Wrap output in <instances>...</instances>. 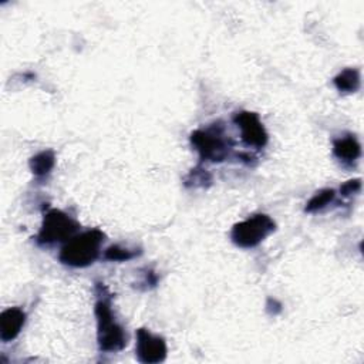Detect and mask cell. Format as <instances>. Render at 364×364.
<instances>
[{"mask_svg":"<svg viewBox=\"0 0 364 364\" xmlns=\"http://www.w3.org/2000/svg\"><path fill=\"white\" fill-rule=\"evenodd\" d=\"M191 144L199 154L200 161L223 162L233 146V141L225 134L223 125L216 122L205 129H195L191 134Z\"/></svg>","mask_w":364,"mask_h":364,"instance_id":"cell-3","label":"cell"},{"mask_svg":"<svg viewBox=\"0 0 364 364\" xmlns=\"http://www.w3.org/2000/svg\"><path fill=\"white\" fill-rule=\"evenodd\" d=\"M97 300L94 304V314L97 318V343L102 353H117L121 351L127 343L128 337L124 327L115 320L111 309V293L104 283H95Z\"/></svg>","mask_w":364,"mask_h":364,"instance_id":"cell-1","label":"cell"},{"mask_svg":"<svg viewBox=\"0 0 364 364\" xmlns=\"http://www.w3.org/2000/svg\"><path fill=\"white\" fill-rule=\"evenodd\" d=\"M105 235L100 229H90L68 239L58 253V260L70 267L81 269L92 264L98 256Z\"/></svg>","mask_w":364,"mask_h":364,"instance_id":"cell-2","label":"cell"},{"mask_svg":"<svg viewBox=\"0 0 364 364\" xmlns=\"http://www.w3.org/2000/svg\"><path fill=\"white\" fill-rule=\"evenodd\" d=\"M334 196H336V192H334V189H330V188H326V189H321V191L316 192L310 198V200L306 203L304 212L316 213V212L324 209L327 205H330L333 202Z\"/></svg>","mask_w":364,"mask_h":364,"instance_id":"cell-12","label":"cell"},{"mask_svg":"<svg viewBox=\"0 0 364 364\" xmlns=\"http://www.w3.org/2000/svg\"><path fill=\"white\" fill-rule=\"evenodd\" d=\"M361 189V179L360 178H355V179H350L347 182H344L341 186H340V193L341 196H351V195H355L357 192H360Z\"/></svg>","mask_w":364,"mask_h":364,"instance_id":"cell-15","label":"cell"},{"mask_svg":"<svg viewBox=\"0 0 364 364\" xmlns=\"http://www.w3.org/2000/svg\"><path fill=\"white\" fill-rule=\"evenodd\" d=\"M26 323V313L18 307H9L0 314V340L9 343L14 340Z\"/></svg>","mask_w":364,"mask_h":364,"instance_id":"cell-8","label":"cell"},{"mask_svg":"<svg viewBox=\"0 0 364 364\" xmlns=\"http://www.w3.org/2000/svg\"><path fill=\"white\" fill-rule=\"evenodd\" d=\"M333 154L343 164H353L361 156V145L354 135L348 134L333 139Z\"/></svg>","mask_w":364,"mask_h":364,"instance_id":"cell-9","label":"cell"},{"mask_svg":"<svg viewBox=\"0 0 364 364\" xmlns=\"http://www.w3.org/2000/svg\"><path fill=\"white\" fill-rule=\"evenodd\" d=\"M28 165H30V169H31V172H33V175L36 178H44L54 168V165H55V155H54V152L51 149L41 151V152L36 154L34 156H31Z\"/></svg>","mask_w":364,"mask_h":364,"instance_id":"cell-11","label":"cell"},{"mask_svg":"<svg viewBox=\"0 0 364 364\" xmlns=\"http://www.w3.org/2000/svg\"><path fill=\"white\" fill-rule=\"evenodd\" d=\"M266 307H267V311H270L272 314H277L282 310V304L276 299H272V297L267 299Z\"/></svg>","mask_w":364,"mask_h":364,"instance_id":"cell-16","label":"cell"},{"mask_svg":"<svg viewBox=\"0 0 364 364\" xmlns=\"http://www.w3.org/2000/svg\"><path fill=\"white\" fill-rule=\"evenodd\" d=\"M166 343L162 337L152 334L146 328L136 330L135 355L142 364H156L166 358Z\"/></svg>","mask_w":364,"mask_h":364,"instance_id":"cell-6","label":"cell"},{"mask_svg":"<svg viewBox=\"0 0 364 364\" xmlns=\"http://www.w3.org/2000/svg\"><path fill=\"white\" fill-rule=\"evenodd\" d=\"M210 182H212L210 173H209L206 169H203V168H200V166H196V168H193V169L186 175L183 183H185V186H188V188H191V186L198 188V186H206V185H209Z\"/></svg>","mask_w":364,"mask_h":364,"instance_id":"cell-14","label":"cell"},{"mask_svg":"<svg viewBox=\"0 0 364 364\" xmlns=\"http://www.w3.org/2000/svg\"><path fill=\"white\" fill-rule=\"evenodd\" d=\"M233 122L240 129V138L246 145L253 148H263L267 144V132L256 112H236L233 115Z\"/></svg>","mask_w":364,"mask_h":364,"instance_id":"cell-7","label":"cell"},{"mask_svg":"<svg viewBox=\"0 0 364 364\" xmlns=\"http://www.w3.org/2000/svg\"><path fill=\"white\" fill-rule=\"evenodd\" d=\"M334 87L343 94H353L360 90L361 80L357 68H344L333 78Z\"/></svg>","mask_w":364,"mask_h":364,"instance_id":"cell-10","label":"cell"},{"mask_svg":"<svg viewBox=\"0 0 364 364\" xmlns=\"http://www.w3.org/2000/svg\"><path fill=\"white\" fill-rule=\"evenodd\" d=\"M274 230L276 223L269 215L256 213L236 223L232 228L230 239L237 247L252 249L260 245Z\"/></svg>","mask_w":364,"mask_h":364,"instance_id":"cell-5","label":"cell"},{"mask_svg":"<svg viewBox=\"0 0 364 364\" xmlns=\"http://www.w3.org/2000/svg\"><path fill=\"white\" fill-rule=\"evenodd\" d=\"M78 228V222L65 212L60 209H48L43 215L41 228L36 236V242L40 246L67 242L77 233Z\"/></svg>","mask_w":364,"mask_h":364,"instance_id":"cell-4","label":"cell"},{"mask_svg":"<svg viewBox=\"0 0 364 364\" xmlns=\"http://www.w3.org/2000/svg\"><path fill=\"white\" fill-rule=\"evenodd\" d=\"M141 255V250L122 247L119 245H111L104 250L102 257L108 262H127Z\"/></svg>","mask_w":364,"mask_h":364,"instance_id":"cell-13","label":"cell"}]
</instances>
